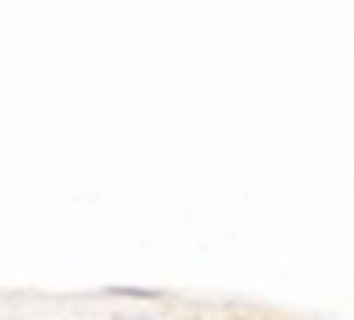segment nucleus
Here are the masks:
<instances>
[{"instance_id":"2","label":"nucleus","mask_w":354,"mask_h":320,"mask_svg":"<svg viewBox=\"0 0 354 320\" xmlns=\"http://www.w3.org/2000/svg\"><path fill=\"white\" fill-rule=\"evenodd\" d=\"M115 320H157V317H115Z\"/></svg>"},{"instance_id":"1","label":"nucleus","mask_w":354,"mask_h":320,"mask_svg":"<svg viewBox=\"0 0 354 320\" xmlns=\"http://www.w3.org/2000/svg\"><path fill=\"white\" fill-rule=\"evenodd\" d=\"M103 296L111 300H161V288H136V283H107Z\"/></svg>"}]
</instances>
